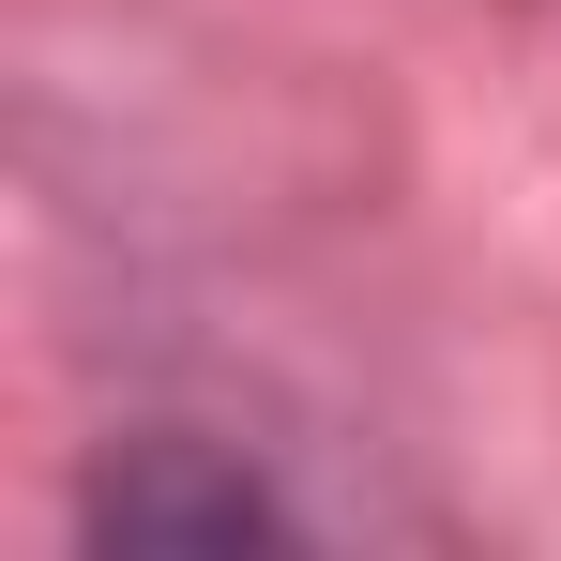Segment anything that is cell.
Listing matches in <instances>:
<instances>
[{
  "instance_id": "6da1fadb",
  "label": "cell",
  "mask_w": 561,
  "mask_h": 561,
  "mask_svg": "<svg viewBox=\"0 0 561 561\" xmlns=\"http://www.w3.org/2000/svg\"><path fill=\"white\" fill-rule=\"evenodd\" d=\"M106 531H122V547H168V531H183V547H243V531H274V501H259V485H183V470L152 456V470L106 485Z\"/></svg>"
}]
</instances>
